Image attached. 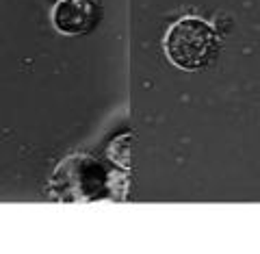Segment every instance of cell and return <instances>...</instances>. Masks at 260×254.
<instances>
[{"label":"cell","instance_id":"1","mask_svg":"<svg viewBox=\"0 0 260 254\" xmlns=\"http://www.w3.org/2000/svg\"><path fill=\"white\" fill-rule=\"evenodd\" d=\"M167 59L182 70L206 68L219 52V37L208 22L200 18H182L165 37Z\"/></svg>","mask_w":260,"mask_h":254},{"label":"cell","instance_id":"2","mask_svg":"<svg viewBox=\"0 0 260 254\" xmlns=\"http://www.w3.org/2000/svg\"><path fill=\"white\" fill-rule=\"evenodd\" d=\"M102 18V7L95 0H59L52 11V22L63 35H85L93 31Z\"/></svg>","mask_w":260,"mask_h":254}]
</instances>
